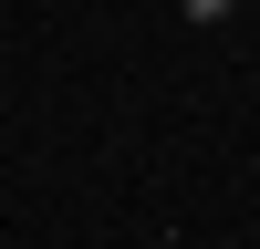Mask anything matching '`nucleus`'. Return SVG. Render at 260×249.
<instances>
[{
    "mask_svg": "<svg viewBox=\"0 0 260 249\" xmlns=\"http://www.w3.org/2000/svg\"><path fill=\"white\" fill-rule=\"evenodd\" d=\"M187 11H229V0H187Z\"/></svg>",
    "mask_w": 260,
    "mask_h": 249,
    "instance_id": "obj_1",
    "label": "nucleus"
}]
</instances>
